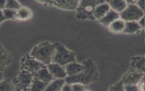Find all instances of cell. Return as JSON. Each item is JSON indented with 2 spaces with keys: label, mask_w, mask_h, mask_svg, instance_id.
Returning a JSON list of instances; mask_svg holds the SVG:
<instances>
[{
  "label": "cell",
  "mask_w": 145,
  "mask_h": 91,
  "mask_svg": "<svg viewBox=\"0 0 145 91\" xmlns=\"http://www.w3.org/2000/svg\"><path fill=\"white\" fill-rule=\"evenodd\" d=\"M11 62V56L10 53L0 44V71L3 72Z\"/></svg>",
  "instance_id": "30bf717a"
},
{
  "label": "cell",
  "mask_w": 145,
  "mask_h": 91,
  "mask_svg": "<svg viewBox=\"0 0 145 91\" xmlns=\"http://www.w3.org/2000/svg\"><path fill=\"white\" fill-rule=\"evenodd\" d=\"M48 84L42 82L35 77L28 91H44Z\"/></svg>",
  "instance_id": "44dd1931"
},
{
  "label": "cell",
  "mask_w": 145,
  "mask_h": 91,
  "mask_svg": "<svg viewBox=\"0 0 145 91\" xmlns=\"http://www.w3.org/2000/svg\"><path fill=\"white\" fill-rule=\"evenodd\" d=\"M126 26V22L121 18L113 22L108 27V30L113 34L123 33Z\"/></svg>",
  "instance_id": "7c38bea8"
},
{
  "label": "cell",
  "mask_w": 145,
  "mask_h": 91,
  "mask_svg": "<svg viewBox=\"0 0 145 91\" xmlns=\"http://www.w3.org/2000/svg\"><path fill=\"white\" fill-rule=\"evenodd\" d=\"M71 85L72 91H86V86L80 83H74Z\"/></svg>",
  "instance_id": "cb8c5ba5"
},
{
  "label": "cell",
  "mask_w": 145,
  "mask_h": 91,
  "mask_svg": "<svg viewBox=\"0 0 145 91\" xmlns=\"http://www.w3.org/2000/svg\"><path fill=\"white\" fill-rule=\"evenodd\" d=\"M16 91H20V90L19 89H18L17 88V89H16Z\"/></svg>",
  "instance_id": "4dcf8cb0"
},
{
  "label": "cell",
  "mask_w": 145,
  "mask_h": 91,
  "mask_svg": "<svg viewBox=\"0 0 145 91\" xmlns=\"http://www.w3.org/2000/svg\"><path fill=\"white\" fill-rule=\"evenodd\" d=\"M35 75L25 70L20 69L14 80L16 88L20 91H28L30 88Z\"/></svg>",
  "instance_id": "52a82bcc"
},
{
  "label": "cell",
  "mask_w": 145,
  "mask_h": 91,
  "mask_svg": "<svg viewBox=\"0 0 145 91\" xmlns=\"http://www.w3.org/2000/svg\"><path fill=\"white\" fill-rule=\"evenodd\" d=\"M47 68L54 79H65L67 76L65 67L58 64L52 63Z\"/></svg>",
  "instance_id": "ba28073f"
},
{
  "label": "cell",
  "mask_w": 145,
  "mask_h": 91,
  "mask_svg": "<svg viewBox=\"0 0 145 91\" xmlns=\"http://www.w3.org/2000/svg\"><path fill=\"white\" fill-rule=\"evenodd\" d=\"M142 10L145 9V1H137L136 3Z\"/></svg>",
  "instance_id": "484cf974"
},
{
  "label": "cell",
  "mask_w": 145,
  "mask_h": 91,
  "mask_svg": "<svg viewBox=\"0 0 145 91\" xmlns=\"http://www.w3.org/2000/svg\"><path fill=\"white\" fill-rule=\"evenodd\" d=\"M61 91H72L71 85L67 83H65L63 86V87L62 88Z\"/></svg>",
  "instance_id": "d4e9b609"
},
{
  "label": "cell",
  "mask_w": 145,
  "mask_h": 91,
  "mask_svg": "<svg viewBox=\"0 0 145 91\" xmlns=\"http://www.w3.org/2000/svg\"><path fill=\"white\" fill-rule=\"evenodd\" d=\"M83 64L84 67L83 71L75 76L67 77L65 78L66 83L69 84L80 83L86 85L95 80L96 70L92 61L87 60Z\"/></svg>",
  "instance_id": "7a4b0ae2"
},
{
  "label": "cell",
  "mask_w": 145,
  "mask_h": 91,
  "mask_svg": "<svg viewBox=\"0 0 145 91\" xmlns=\"http://www.w3.org/2000/svg\"><path fill=\"white\" fill-rule=\"evenodd\" d=\"M120 18V14L110 9L106 15L99 22L103 26L108 27L113 22Z\"/></svg>",
  "instance_id": "2e32d148"
},
{
  "label": "cell",
  "mask_w": 145,
  "mask_h": 91,
  "mask_svg": "<svg viewBox=\"0 0 145 91\" xmlns=\"http://www.w3.org/2000/svg\"><path fill=\"white\" fill-rule=\"evenodd\" d=\"M144 18H145V9L144 10Z\"/></svg>",
  "instance_id": "f546056e"
},
{
  "label": "cell",
  "mask_w": 145,
  "mask_h": 91,
  "mask_svg": "<svg viewBox=\"0 0 145 91\" xmlns=\"http://www.w3.org/2000/svg\"><path fill=\"white\" fill-rule=\"evenodd\" d=\"M86 91H88V90H86Z\"/></svg>",
  "instance_id": "d6a6232c"
},
{
  "label": "cell",
  "mask_w": 145,
  "mask_h": 91,
  "mask_svg": "<svg viewBox=\"0 0 145 91\" xmlns=\"http://www.w3.org/2000/svg\"><path fill=\"white\" fill-rule=\"evenodd\" d=\"M144 11L136 3L127 4L125 10L120 14V18L125 22H139L144 18Z\"/></svg>",
  "instance_id": "5b68a950"
},
{
  "label": "cell",
  "mask_w": 145,
  "mask_h": 91,
  "mask_svg": "<svg viewBox=\"0 0 145 91\" xmlns=\"http://www.w3.org/2000/svg\"><path fill=\"white\" fill-rule=\"evenodd\" d=\"M22 6V5L18 1L10 0V1H6L5 8L17 11Z\"/></svg>",
  "instance_id": "603a6c76"
},
{
  "label": "cell",
  "mask_w": 145,
  "mask_h": 91,
  "mask_svg": "<svg viewBox=\"0 0 145 91\" xmlns=\"http://www.w3.org/2000/svg\"><path fill=\"white\" fill-rule=\"evenodd\" d=\"M101 0H84L79 1L77 9H76V18L81 20H95L93 13L96 7L104 2Z\"/></svg>",
  "instance_id": "3957f363"
},
{
  "label": "cell",
  "mask_w": 145,
  "mask_h": 91,
  "mask_svg": "<svg viewBox=\"0 0 145 91\" xmlns=\"http://www.w3.org/2000/svg\"><path fill=\"white\" fill-rule=\"evenodd\" d=\"M16 86L10 80H3L0 81V91H16Z\"/></svg>",
  "instance_id": "ffe728a7"
},
{
  "label": "cell",
  "mask_w": 145,
  "mask_h": 91,
  "mask_svg": "<svg viewBox=\"0 0 145 91\" xmlns=\"http://www.w3.org/2000/svg\"><path fill=\"white\" fill-rule=\"evenodd\" d=\"M6 1H0V9L1 10H3L5 9L6 6Z\"/></svg>",
  "instance_id": "4316f807"
},
{
  "label": "cell",
  "mask_w": 145,
  "mask_h": 91,
  "mask_svg": "<svg viewBox=\"0 0 145 91\" xmlns=\"http://www.w3.org/2000/svg\"><path fill=\"white\" fill-rule=\"evenodd\" d=\"M79 1L75 0H57L52 1V6L66 10H76Z\"/></svg>",
  "instance_id": "9c48e42d"
},
{
  "label": "cell",
  "mask_w": 145,
  "mask_h": 91,
  "mask_svg": "<svg viewBox=\"0 0 145 91\" xmlns=\"http://www.w3.org/2000/svg\"><path fill=\"white\" fill-rule=\"evenodd\" d=\"M65 83V79H54L47 85L44 91H61Z\"/></svg>",
  "instance_id": "d6986e66"
},
{
  "label": "cell",
  "mask_w": 145,
  "mask_h": 91,
  "mask_svg": "<svg viewBox=\"0 0 145 91\" xmlns=\"http://www.w3.org/2000/svg\"><path fill=\"white\" fill-rule=\"evenodd\" d=\"M3 15L6 20H15L16 11L8 9H4L2 10Z\"/></svg>",
  "instance_id": "7402d4cb"
},
{
  "label": "cell",
  "mask_w": 145,
  "mask_h": 91,
  "mask_svg": "<svg viewBox=\"0 0 145 91\" xmlns=\"http://www.w3.org/2000/svg\"><path fill=\"white\" fill-rule=\"evenodd\" d=\"M110 10V7L107 1H104V2L98 5L96 7L93 13L95 19L99 21L106 15Z\"/></svg>",
  "instance_id": "8fae6325"
},
{
  "label": "cell",
  "mask_w": 145,
  "mask_h": 91,
  "mask_svg": "<svg viewBox=\"0 0 145 91\" xmlns=\"http://www.w3.org/2000/svg\"><path fill=\"white\" fill-rule=\"evenodd\" d=\"M35 77L45 83H49L54 79L49 71L47 66H44V67L41 68L35 74Z\"/></svg>",
  "instance_id": "9a60e30c"
},
{
  "label": "cell",
  "mask_w": 145,
  "mask_h": 91,
  "mask_svg": "<svg viewBox=\"0 0 145 91\" xmlns=\"http://www.w3.org/2000/svg\"><path fill=\"white\" fill-rule=\"evenodd\" d=\"M56 49V43H51L48 41L41 42L34 46L29 54L47 66L53 61Z\"/></svg>",
  "instance_id": "6da1fadb"
},
{
  "label": "cell",
  "mask_w": 145,
  "mask_h": 91,
  "mask_svg": "<svg viewBox=\"0 0 145 91\" xmlns=\"http://www.w3.org/2000/svg\"><path fill=\"white\" fill-rule=\"evenodd\" d=\"M3 80V75L2 73V72L0 71V81Z\"/></svg>",
  "instance_id": "f1b7e54d"
},
{
  "label": "cell",
  "mask_w": 145,
  "mask_h": 91,
  "mask_svg": "<svg viewBox=\"0 0 145 91\" xmlns=\"http://www.w3.org/2000/svg\"><path fill=\"white\" fill-rule=\"evenodd\" d=\"M143 28L138 22H126L123 34H134L139 32Z\"/></svg>",
  "instance_id": "e0dca14e"
},
{
  "label": "cell",
  "mask_w": 145,
  "mask_h": 91,
  "mask_svg": "<svg viewBox=\"0 0 145 91\" xmlns=\"http://www.w3.org/2000/svg\"><path fill=\"white\" fill-rule=\"evenodd\" d=\"M75 53L67 48L65 46L56 43V49L52 63L65 67L67 64L76 61Z\"/></svg>",
  "instance_id": "277c9868"
},
{
  "label": "cell",
  "mask_w": 145,
  "mask_h": 91,
  "mask_svg": "<svg viewBox=\"0 0 145 91\" xmlns=\"http://www.w3.org/2000/svg\"><path fill=\"white\" fill-rule=\"evenodd\" d=\"M107 2L110 6V9L118 14H121L122 11H123L127 6L126 1L113 0L107 1Z\"/></svg>",
  "instance_id": "ac0fdd59"
},
{
  "label": "cell",
  "mask_w": 145,
  "mask_h": 91,
  "mask_svg": "<svg viewBox=\"0 0 145 91\" xmlns=\"http://www.w3.org/2000/svg\"><path fill=\"white\" fill-rule=\"evenodd\" d=\"M5 20H6V19H5V18L3 15L2 10H1V9H0V24H1V23L2 22H3V21H5Z\"/></svg>",
  "instance_id": "83f0119b"
},
{
  "label": "cell",
  "mask_w": 145,
  "mask_h": 91,
  "mask_svg": "<svg viewBox=\"0 0 145 91\" xmlns=\"http://www.w3.org/2000/svg\"><path fill=\"white\" fill-rule=\"evenodd\" d=\"M44 66L46 65L32 57L29 53L24 55L20 61V69L25 70L34 75Z\"/></svg>",
  "instance_id": "8992f818"
},
{
  "label": "cell",
  "mask_w": 145,
  "mask_h": 91,
  "mask_svg": "<svg viewBox=\"0 0 145 91\" xmlns=\"http://www.w3.org/2000/svg\"><path fill=\"white\" fill-rule=\"evenodd\" d=\"M65 68L67 73V77L75 76L81 72L83 68V64L78 63L76 61L69 63L65 66Z\"/></svg>",
  "instance_id": "4fadbf2b"
},
{
  "label": "cell",
  "mask_w": 145,
  "mask_h": 91,
  "mask_svg": "<svg viewBox=\"0 0 145 91\" xmlns=\"http://www.w3.org/2000/svg\"><path fill=\"white\" fill-rule=\"evenodd\" d=\"M144 30H145V24H144Z\"/></svg>",
  "instance_id": "1f68e13d"
},
{
  "label": "cell",
  "mask_w": 145,
  "mask_h": 91,
  "mask_svg": "<svg viewBox=\"0 0 145 91\" xmlns=\"http://www.w3.org/2000/svg\"><path fill=\"white\" fill-rule=\"evenodd\" d=\"M33 15L32 10L25 6H22L16 11L15 20L19 21H27L30 20Z\"/></svg>",
  "instance_id": "5bb4252c"
}]
</instances>
